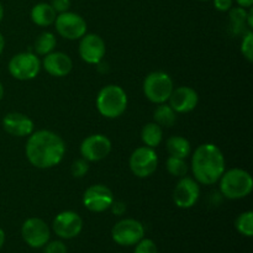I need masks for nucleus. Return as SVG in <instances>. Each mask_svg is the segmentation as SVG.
Wrapping results in <instances>:
<instances>
[{"label": "nucleus", "instance_id": "f257e3e1", "mask_svg": "<svg viewBox=\"0 0 253 253\" xmlns=\"http://www.w3.org/2000/svg\"><path fill=\"white\" fill-rule=\"evenodd\" d=\"M25 151L32 166L46 169L61 163L66 153V143L53 131L40 130L30 135Z\"/></svg>", "mask_w": 253, "mask_h": 253}, {"label": "nucleus", "instance_id": "f03ea898", "mask_svg": "<svg viewBox=\"0 0 253 253\" xmlns=\"http://www.w3.org/2000/svg\"><path fill=\"white\" fill-rule=\"evenodd\" d=\"M192 170L195 179L204 185H211L225 172V158L221 150L214 143L200 145L192 158Z\"/></svg>", "mask_w": 253, "mask_h": 253}, {"label": "nucleus", "instance_id": "7ed1b4c3", "mask_svg": "<svg viewBox=\"0 0 253 253\" xmlns=\"http://www.w3.org/2000/svg\"><path fill=\"white\" fill-rule=\"evenodd\" d=\"M220 192L225 198L232 200L242 199L253 189V180L249 172L240 168L227 170L220 178Z\"/></svg>", "mask_w": 253, "mask_h": 253}, {"label": "nucleus", "instance_id": "20e7f679", "mask_svg": "<svg viewBox=\"0 0 253 253\" xmlns=\"http://www.w3.org/2000/svg\"><path fill=\"white\" fill-rule=\"evenodd\" d=\"M96 108L99 113L108 119H116L125 113L127 108V95L119 85H106L96 96Z\"/></svg>", "mask_w": 253, "mask_h": 253}, {"label": "nucleus", "instance_id": "39448f33", "mask_svg": "<svg viewBox=\"0 0 253 253\" xmlns=\"http://www.w3.org/2000/svg\"><path fill=\"white\" fill-rule=\"evenodd\" d=\"M173 89V81L165 72H152L143 82V91L150 101L155 104H163L169 99Z\"/></svg>", "mask_w": 253, "mask_h": 253}, {"label": "nucleus", "instance_id": "423d86ee", "mask_svg": "<svg viewBox=\"0 0 253 253\" xmlns=\"http://www.w3.org/2000/svg\"><path fill=\"white\" fill-rule=\"evenodd\" d=\"M41 69V62L36 54L31 52L17 53L10 59L9 72L17 81H30L34 79Z\"/></svg>", "mask_w": 253, "mask_h": 253}, {"label": "nucleus", "instance_id": "0eeeda50", "mask_svg": "<svg viewBox=\"0 0 253 253\" xmlns=\"http://www.w3.org/2000/svg\"><path fill=\"white\" fill-rule=\"evenodd\" d=\"M111 237L120 246H135L145 237V227L135 219H124L113 227Z\"/></svg>", "mask_w": 253, "mask_h": 253}, {"label": "nucleus", "instance_id": "6e6552de", "mask_svg": "<svg viewBox=\"0 0 253 253\" xmlns=\"http://www.w3.org/2000/svg\"><path fill=\"white\" fill-rule=\"evenodd\" d=\"M130 169L136 177L147 178L155 173L158 166V156L147 146L136 148L130 157Z\"/></svg>", "mask_w": 253, "mask_h": 253}, {"label": "nucleus", "instance_id": "1a4fd4ad", "mask_svg": "<svg viewBox=\"0 0 253 253\" xmlns=\"http://www.w3.org/2000/svg\"><path fill=\"white\" fill-rule=\"evenodd\" d=\"M54 25H56L57 32L67 40L82 39L86 32L85 20L76 12H61L57 15Z\"/></svg>", "mask_w": 253, "mask_h": 253}, {"label": "nucleus", "instance_id": "9d476101", "mask_svg": "<svg viewBox=\"0 0 253 253\" xmlns=\"http://www.w3.org/2000/svg\"><path fill=\"white\" fill-rule=\"evenodd\" d=\"M24 241L32 249H42L49 241L51 231L46 222L39 217H30L21 227Z\"/></svg>", "mask_w": 253, "mask_h": 253}, {"label": "nucleus", "instance_id": "9b49d317", "mask_svg": "<svg viewBox=\"0 0 253 253\" xmlns=\"http://www.w3.org/2000/svg\"><path fill=\"white\" fill-rule=\"evenodd\" d=\"M53 231L58 237L63 240H71L78 236L83 229V220L77 212L67 210L62 211L54 217Z\"/></svg>", "mask_w": 253, "mask_h": 253}, {"label": "nucleus", "instance_id": "f8f14e48", "mask_svg": "<svg viewBox=\"0 0 253 253\" xmlns=\"http://www.w3.org/2000/svg\"><path fill=\"white\" fill-rule=\"evenodd\" d=\"M114 200L113 192L103 184L91 185L83 194L84 207L93 212H103L110 209Z\"/></svg>", "mask_w": 253, "mask_h": 253}, {"label": "nucleus", "instance_id": "ddd939ff", "mask_svg": "<svg viewBox=\"0 0 253 253\" xmlns=\"http://www.w3.org/2000/svg\"><path fill=\"white\" fill-rule=\"evenodd\" d=\"M200 195V188L197 180L189 177H182L173 192L174 204L180 209H189L197 204Z\"/></svg>", "mask_w": 253, "mask_h": 253}, {"label": "nucleus", "instance_id": "4468645a", "mask_svg": "<svg viewBox=\"0 0 253 253\" xmlns=\"http://www.w3.org/2000/svg\"><path fill=\"white\" fill-rule=\"evenodd\" d=\"M111 151V142L106 136L95 133L90 135L82 142L81 153L84 160L98 162L104 160Z\"/></svg>", "mask_w": 253, "mask_h": 253}, {"label": "nucleus", "instance_id": "2eb2a0df", "mask_svg": "<svg viewBox=\"0 0 253 253\" xmlns=\"http://www.w3.org/2000/svg\"><path fill=\"white\" fill-rule=\"evenodd\" d=\"M79 54L89 64H98L105 56V42L99 35H84L79 43Z\"/></svg>", "mask_w": 253, "mask_h": 253}, {"label": "nucleus", "instance_id": "dca6fc26", "mask_svg": "<svg viewBox=\"0 0 253 253\" xmlns=\"http://www.w3.org/2000/svg\"><path fill=\"white\" fill-rule=\"evenodd\" d=\"M169 105L175 113H189L194 110L199 101L198 93L190 86H179L173 89L169 96Z\"/></svg>", "mask_w": 253, "mask_h": 253}, {"label": "nucleus", "instance_id": "f3484780", "mask_svg": "<svg viewBox=\"0 0 253 253\" xmlns=\"http://www.w3.org/2000/svg\"><path fill=\"white\" fill-rule=\"evenodd\" d=\"M2 127L16 137H25L34 132V121L21 113H9L2 119Z\"/></svg>", "mask_w": 253, "mask_h": 253}, {"label": "nucleus", "instance_id": "a211bd4d", "mask_svg": "<svg viewBox=\"0 0 253 253\" xmlns=\"http://www.w3.org/2000/svg\"><path fill=\"white\" fill-rule=\"evenodd\" d=\"M44 71L53 77H66L73 68V62L63 52H51L46 54L42 62Z\"/></svg>", "mask_w": 253, "mask_h": 253}, {"label": "nucleus", "instance_id": "6ab92c4d", "mask_svg": "<svg viewBox=\"0 0 253 253\" xmlns=\"http://www.w3.org/2000/svg\"><path fill=\"white\" fill-rule=\"evenodd\" d=\"M56 17L57 12L47 2H39L31 10V20L37 26H49V25L54 24Z\"/></svg>", "mask_w": 253, "mask_h": 253}, {"label": "nucleus", "instance_id": "aec40b11", "mask_svg": "<svg viewBox=\"0 0 253 253\" xmlns=\"http://www.w3.org/2000/svg\"><path fill=\"white\" fill-rule=\"evenodd\" d=\"M247 11L245 7H231L229 10V29L234 35H241L246 32Z\"/></svg>", "mask_w": 253, "mask_h": 253}, {"label": "nucleus", "instance_id": "412c9836", "mask_svg": "<svg viewBox=\"0 0 253 253\" xmlns=\"http://www.w3.org/2000/svg\"><path fill=\"white\" fill-rule=\"evenodd\" d=\"M167 151L173 157L187 158L192 152V147L187 138L182 136H172L167 140Z\"/></svg>", "mask_w": 253, "mask_h": 253}, {"label": "nucleus", "instance_id": "4be33fe9", "mask_svg": "<svg viewBox=\"0 0 253 253\" xmlns=\"http://www.w3.org/2000/svg\"><path fill=\"white\" fill-rule=\"evenodd\" d=\"M141 138H142L143 143H145L147 147L156 148L157 146H160L161 142H162V138H163L162 127H161L160 125H157L156 123L147 124V125L142 128Z\"/></svg>", "mask_w": 253, "mask_h": 253}, {"label": "nucleus", "instance_id": "5701e85b", "mask_svg": "<svg viewBox=\"0 0 253 253\" xmlns=\"http://www.w3.org/2000/svg\"><path fill=\"white\" fill-rule=\"evenodd\" d=\"M153 119H155V123L160 125L161 127L162 126L170 127L175 123V120H177V115H175V111L170 108V105L163 103L158 104L155 113H153Z\"/></svg>", "mask_w": 253, "mask_h": 253}, {"label": "nucleus", "instance_id": "b1692460", "mask_svg": "<svg viewBox=\"0 0 253 253\" xmlns=\"http://www.w3.org/2000/svg\"><path fill=\"white\" fill-rule=\"evenodd\" d=\"M57 44V40L52 32H42L35 41V52L40 56L51 53Z\"/></svg>", "mask_w": 253, "mask_h": 253}, {"label": "nucleus", "instance_id": "393cba45", "mask_svg": "<svg viewBox=\"0 0 253 253\" xmlns=\"http://www.w3.org/2000/svg\"><path fill=\"white\" fill-rule=\"evenodd\" d=\"M166 167H167V170L169 172V174L178 178L185 177L188 173V165L184 161V158H178L169 156L167 162H166Z\"/></svg>", "mask_w": 253, "mask_h": 253}, {"label": "nucleus", "instance_id": "a878e982", "mask_svg": "<svg viewBox=\"0 0 253 253\" xmlns=\"http://www.w3.org/2000/svg\"><path fill=\"white\" fill-rule=\"evenodd\" d=\"M235 226H236V230L240 234L244 235V236L251 237L253 235V212L246 211L239 215L236 222H235Z\"/></svg>", "mask_w": 253, "mask_h": 253}, {"label": "nucleus", "instance_id": "bb28decb", "mask_svg": "<svg viewBox=\"0 0 253 253\" xmlns=\"http://www.w3.org/2000/svg\"><path fill=\"white\" fill-rule=\"evenodd\" d=\"M241 53L249 62L253 61V34L252 31L245 32L241 43Z\"/></svg>", "mask_w": 253, "mask_h": 253}, {"label": "nucleus", "instance_id": "cd10ccee", "mask_svg": "<svg viewBox=\"0 0 253 253\" xmlns=\"http://www.w3.org/2000/svg\"><path fill=\"white\" fill-rule=\"evenodd\" d=\"M133 253H158V250L152 240L142 239L136 244L135 252Z\"/></svg>", "mask_w": 253, "mask_h": 253}, {"label": "nucleus", "instance_id": "c85d7f7f", "mask_svg": "<svg viewBox=\"0 0 253 253\" xmlns=\"http://www.w3.org/2000/svg\"><path fill=\"white\" fill-rule=\"evenodd\" d=\"M88 169H89V165H88V161L86 160H77L74 161L73 165H72V174H73V177L76 178H82L84 177V175L88 173Z\"/></svg>", "mask_w": 253, "mask_h": 253}, {"label": "nucleus", "instance_id": "c756f323", "mask_svg": "<svg viewBox=\"0 0 253 253\" xmlns=\"http://www.w3.org/2000/svg\"><path fill=\"white\" fill-rule=\"evenodd\" d=\"M44 253H67V246L62 241H51L44 245Z\"/></svg>", "mask_w": 253, "mask_h": 253}, {"label": "nucleus", "instance_id": "7c9ffc66", "mask_svg": "<svg viewBox=\"0 0 253 253\" xmlns=\"http://www.w3.org/2000/svg\"><path fill=\"white\" fill-rule=\"evenodd\" d=\"M49 5L53 7L54 11L61 14V12L68 11L71 7V0H51Z\"/></svg>", "mask_w": 253, "mask_h": 253}, {"label": "nucleus", "instance_id": "2f4dec72", "mask_svg": "<svg viewBox=\"0 0 253 253\" xmlns=\"http://www.w3.org/2000/svg\"><path fill=\"white\" fill-rule=\"evenodd\" d=\"M234 5V0H214V6L215 9L219 11H229Z\"/></svg>", "mask_w": 253, "mask_h": 253}, {"label": "nucleus", "instance_id": "473e14b6", "mask_svg": "<svg viewBox=\"0 0 253 253\" xmlns=\"http://www.w3.org/2000/svg\"><path fill=\"white\" fill-rule=\"evenodd\" d=\"M110 209L113 210V212L115 215H123L124 212H125L126 207L123 202H115V200H114L113 204H111V207H110Z\"/></svg>", "mask_w": 253, "mask_h": 253}, {"label": "nucleus", "instance_id": "72a5a7b5", "mask_svg": "<svg viewBox=\"0 0 253 253\" xmlns=\"http://www.w3.org/2000/svg\"><path fill=\"white\" fill-rule=\"evenodd\" d=\"M246 21H247V26H249V29H252V27H253V10H252V7H250V10L247 11Z\"/></svg>", "mask_w": 253, "mask_h": 253}, {"label": "nucleus", "instance_id": "f704fd0d", "mask_svg": "<svg viewBox=\"0 0 253 253\" xmlns=\"http://www.w3.org/2000/svg\"><path fill=\"white\" fill-rule=\"evenodd\" d=\"M236 2L239 4V6L241 7H252L253 5V0H236Z\"/></svg>", "mask_w": 253, "mask_h": 253}, {"label": "nucleus", "instance_id": "c9c22d12", "mask_svg": "<svg viewBox=\"0 0 253 253\" xmlns=\"http://www.w3.org/2000/svg\"><path fill=\"white\" fill-rule=\"evenodd\" d=\"M5 244V232L4 230L0 229V250H1V247L4 246Z\"/></svg>", "mask_w": 253, "mask_h": 253}, {"label": "nucleus", "instance_id": "e433bc0d", "mask_svg": "<svg viewBox=\"0 0 253 253\" xmlns=\"http://www.w3.org/2000/svg\"><path fill=\"white\" fill-rule=\"evenodd\" d=\"M4 47H5V40L4 37H2V35L0 34V54H1L2 51H4Z\"/></svg>", "mask_w": 253, "mask_h": 253}, {"label": "nucleus", "instance_id": "4c0bfd02", "mask_svg": "<svg viewBox=\"0 0 253 253\" xmlns=\"http://www.w3.org/2000/svg\"><path fill=\"white\" fill-rule=\"evenodd\" d=\"M2 17H4V7H2V5L0 4V22H1Z\"/></svg>", "mask_w": 253, "mask_h": 253}, {"label": "nucleus", "instance_id": "58836bf2", "mask_svg": "<svg viewBox=\"0 0 253 253\" xmlns=\"http://www.w3.org/2000/svg\"><path fill=\"white\" fill-rule=\"evenodd\" d=\"M2 96H4V86H2V84L0 83V100L2 99Z\"/></svg>", "mask_w": 253, "mask_h": 253}, {"label": "nucleus", "instance_id": "ea45409f", "mask_svg": "<svg viewBox=\"0 0 253 253\" xmlns=\"http://www.w3.org/2000/svg\"><path fill=\"white\" fill-rule=\"evenodd\" d=\"M198 1H209V0H198Z\"/></svg>", "mask_w": 253, "mask_h": 253}]
</instances>
